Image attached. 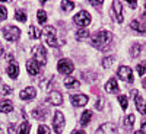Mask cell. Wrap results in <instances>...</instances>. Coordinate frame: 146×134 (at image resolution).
<instances>
[{
  "label": "cell",
  "instance_id": "1",
  "mask_svg": "<svg viewBox=\"0 0 146 134\" xmlns=\"http://www.w3.org/2000/svg\"><path fill=\"white\" fill-rule=\"evenodd\" d=\"M92 45L95 48H98L101 51H107L110 47H111V42H113V34L108 32V31H100L98 34H95L91 40Z\"/></svg>",
  "mask_w": 146,
  "mask_h": 134
},
{
  "label": "cell",
  "instance_id": "2",
  "mask_svg": "<svg viewBox=\"0 0 146 134\" xmlns=\"http://www.w3.org/2000/svg\"><path fill=\"white\" fill-rule=\"evenodd\" d=\"M64 124H66V119H64L63 112L62 111H56L54 117H53V128H54L56 134H62Z\"/></svg>",
  "mask_w": 146,
  "mask_h": 134
},
{
  "label": "cell",
  "instance_id": "3",
  "mask_svg": "<svg viewBox=\"0 0 146 134\" xmlns=\"http://www.w3.org/2000/svg\"><path fill=\"white\" fill-rule=\"evenodd\" d=\"M32 54H34V58L35 61L38 63L40 66H44L47 63V51L42 45H36L32 48Z\"/></svg>",
  "mask_w": 146,
  "mask_h": 134
},
{
  "label": "cell",
  "instance_id": "4",
  "mask_svg": "<svg viewBox=\"0 0 146 134\" xmlns=\"http://www.w3.org/2000/svg\"><path fill=\"white\" fill-rule=\"evenodd\" d=\"M3 35H5V38L7 40V41H18L19 40V36H21V31H19V28H16V26H6L5 29H3Z\"/></svg>",
  "mask_w": 146,
  "mask_h": 134
},
{
  "label": "cell",
  "instance_id": "5",
  "mask_svg": "<svg viewBox=\"0 0 146 134\" xmlns=\"http://www.w3.org/2000/svg\"><path fill=\"white\" fill-rule=\"evenodd\" d=\"M57 70L62 73V75H70V73L75 70V66H73V63L70 61V60L62 58L57 64Z\"/></svg>",
  "mask_w": 146,
  "mask_h": 134
},
{
  "label": "cell",
  "instance_id": "6",
  "mask_svg": "<svg viewBox=\"0 0 146 134\" xmlns=\"http://www.w3.org/2000/svg\"><path fill=\"white\" fill-rule=\"evenodd\" d=\"M75 23L78 26H88L91 23V15L86 10H80L79 13L75 16Z\"/></svg>",
  "mask_w": 146,
  "mask_h": 134
},
{
  "label": "cell",
  "instance_id": "7",
  "mask_svg": "<svg viewBox=\"0 0 146 134\" xmlns=\"http://www.w3.org/2000/svg\"><path fill=\"white\" fill-rule=\"evenodd\" d=\"M44 36L45 41L50 47H57V38H56V29L53 26H45L44 28Z\"/></svg>",
  "mask_w": 146,
  "mask_h": 134
},
{
  "label": "cell",
  "instance_id": "8",
  "mask_svg": "<svg viewBox=\"0 0 146 134\" xmlns=\"http://www.w3.org/2000/svg\"><path fill=\"white\" fill-rule=\"evenodd\" d=\"M117 75H118V77L121 80H126L129 83L133 82V71H131V69L129 66H121L118 69V71H117Z\"/></svg>",
  "mask_w": 146,
  "mask_h": 134
},
{
  "label": "cell",
  "instance_id": "9",
  "mask_svg": "<svg viewBox=\"0 0 146 134\" xmlns=\"http://www.w3.org/2000/svg\"><path fill=\"white\" fill-rule=\"evenodd\" d=\"M130 28L135 29L140 34L146 32V18H140V19H135L130 22Z\"/></svg>",
  "mask_w": 146,
  "mask_h": 134
},
{
  "label": "cell",
  "instance_id": "10",
  "mask_svg": "<svg viewBox=\"0 0 146 134\" xmlns=\"http://www.w3.org/2000/svg\"><path fill=\"white\" fill-rule=\"evenodd\" d=\"M133 96H135V105H136V108H137V111H139L140 114L146 115V102L143 101V98L139 95L137 90L133 92Z\"/></svg>",
  "mask_w": 146,
  "mask_h": 134
},
{
  "label": "cell",
  "instance_id": "11",
  "mask_svg": "<svg viewBox=\"0 0 146 134\" xmlns=\"http://www.w3.org/2000/svg\"><path fill=\"white\" fill-rule=\"evenodd\" d=\"M95 134H117V128L111 123H105V124H102L98 130H96Z\"/></svg>",
  "mask_w": 146,
  "mask_h": 134
},
{
  "label": "cell",
  "instance_id": "12",
  "mask_svg": "<svg viewBox=\"0 0 146 134\" xmlns=\"http://www.w3.org/2000/svg\"><path fill=\"white\" fill-rule=\"evenodd\" d=\"M70 101L75 106H85L88 104V96L86 95H72L70 96Z\"/></svg>",
  "mask_w": 146,
  "mask_h": 134
},
{
  "label": "cell",
  "instance_id": "13",
  "mask_svg": "<svg viewBox=\"0 0 146 134\" xmlns=\"http://www.w3.org/2000/svg\"><path fill=\"white\" fill-rule=\"evenodd\" d=\"M27 70L31 76H36L41 71V66L36 63L35 60H29V61H27Z\"/></svg>",
  "mask_w": 146,
  "mask_h": 134
},
{
  "label": "cell",
  "instance_id": "14",
  "mask_svg": "<svg viewBox=\"0 0 146 134\" xmlns=\"http://www.w3.org/2000/svg\"><path fill=\"white\" fill-rule=\"evenodd\" d=\"M113 9L115 12V16H117V22H123V2H120V0H115L113 2Z\"/></svg>",
  "mask_w": 146,
  "mask_h": 134
},
{
  "label": "cell",
  "instance_id": "15",
  "mask_svg": "<svg viewBox=\"0 0 146 134\" xmlns=\"http://www.w3.org/2000/svg\"><path fill=\"white\" fill-rule=\"evenodd\" d=\"M35 95H36V90H35L34 88H27V89H23V90L19 93L21 99H23V101H31V99H34Z\"/></svg>",
  "mask_w": 146,
  "mask_h": 134
},
{
  "label": "cell",
  "instance_id": "16",
  "mask_svg": "<svg viewBox=\"0 0 146 134\" xmlns=\"http://www.w3.org/2000/svg\"><path fill=\"white\" fill-rule=\"evenodd\" d=\"M118 84H117V80H115V77H111L108 82H107V84H105V90L108 92V93H117L118 92Z\"/></svg>",
  "mask_w": 146,
  "mask_h": 134
},
{
  "label": "cell",
  "instance_id": "17",
  "mask_svg": "<svg viewBox=\"0 0 146 134\" xmlns=\"http://www.w3.org/2000/svg\"><path fill=\"white\" fill-rule=\"evenodd\" d=\"M48 101H50V104H53V105H62V102H63V95L60 93V92H51L50 93V96H48Z\"/></svg>",
  "mask_w": 146,
  "mask_h": 134
},
{
  "label": "cell",
  "instance_id": "18",
  "mask_svg": "<svg viewBox=\"0 0 146 134\" xmlns=\"http://www.w3.org/2000/svg\"><path fill=\"white\" fill-rule=\"evenodd\" d=\"M7 75L12 77V79H16L18 75H19V66L15 63V61H12L9 66H7Z\"/></svg>",
  "mask_w": 146,
  "mask_h": 134
},
{
  "label": "cell",
  "instance_id": "19",
  "mask_svg": "<svg viewBox=\"0 0 146 134\" xmlns=\"http://www.w3.org/2000/svg\"><path fill=\"white\" fill-rule=\"evenodd\" d=\"M12 109H13V104H12V101L9 99H3V101H0V112H12Z\"/></svg>",
  "mask_w": 146,
  "mask_h": 134
},
{
  "label": "cell",
  "instance_id": "20",
  "mask_svg": "<svg viewBox=\"0 0 146 134\" xmlns=\"http://www.w3.org/2000/svg\"><path fill=\"white\" fill-rule=\"evenodd\" d=\"M64 86L67 89H78L80 86V83L75 77H64Z\"/></svg>",
  "mask_w": 146,
  "mask_h": 134
},
{
  "label": "cell",
  "instance_id": "21",
  "mask_svg": "<svg viewBox=\"0 0 146 134\" xmlns=\"http://www.w3.org/2000/svg\"><path fill=\"white\" fill-rule=\"evenodd\" d=\"M41 35H42V31H40L38 28H35V26H29V38L40 40Z\"/></svg>",
  "mask_w": 146,
  "mask_h": 134
},
{
  "label": "cell",
  "instance_id": "22",
  "mask_svg": "<svg viewBox=\"0 0 146 134\" xmlns=\"http://www.w3.org/2000/svg\"><path fill=\"white\" fill-rule=\"evenodd\" d=\"M91 118H92V112H91V111H83L82 118H80V124H82L83 127H86V125L89 124Z\"/></svg>",
  "mask_w": 146,
  "mask_h": 134
},
{
  "label": "cell",
  "instance_id": "23",
  "mask_svg": "<svg viewBox=\"0 0 146 134\" xmlns=\"http://www.w3.org/2000/svg\"><path fill=\"white\" fill-rule=\"evenodd\" d=\"M29 131H31V124L28 121H23L18 128V134H29Z\"/></svg>",
  "mask_w": 146,
  "mask_h": 134
},
{
  "label": "cell",
  "instance_id": "24",
  "mask_svg": "<svg viewBox=\"0 0 146 134\" xmlns=\"http://www.w3.org/2000/svg\"><path fill=\"white\" fill-rule=\"evenodd\" d=\"M32 117L36 118V119H44L47 117V112L44 111V109H40V108H36L32 111Z\"/></svg>",
  "mask_w": 146,
  "mask_h": 134
},
{
  "label": "cell",
  "instance_id": "25",
  "mask_svg": "<svg viewBox=\"0 0 146 134\" xmlns=\"http://www.w3.org/2000/svg\"><path fill=\"white\" fill-rule=\"evenodd\" d=\"M124 124H126V130H131L133 124H135V115L130 114L127 118H124Z\"/></svg>",
  "mask_w": 146,
  "mask_h": 134
},
{
  "label": "cell",
  "instance_id": "26",
  "mask_svg": "<svg viewBox=\"0 0 146 134\" xmlns=\"http://www.w3.org/2000/svg\"><path fill=\"white\" fill-rule=\"evenodd\" d=\"M15 19H18V20H21V22H25V20H27V13H25L22 9H16V12H15Z\"/></svg>",
  "mask_w": 146,
  "mask_h": 134
},
{
  "label": "cell",
  "instance_id": "27",
  "mask_svg": "<svg viewBox=\"0 0 146 134\" xmlns=\"http://www.w3.org/2000/svg\"><path fill=\"white\" fill-rule=\"evenodd\" d=\"M140 44H133L131 45V48H130V54H131V57H137L139 54H140Z\"/></svg>",
  "mask_w": 146,
  "mask_h": 134
},
{
  "label": "cell",
  "instance_id": "28",
  "mask_svg": "<svg viewBox=\"0 0 146 134\" xmlns=\"http://www.w3.org/2000/svg\"><path fill=\"white\" fill-rule=\"evenodd\" d=\"M118 102H120V105H121V108L124 109H127V106H129V102H127V96H124V95H120L118 96Z\"/></svg>",
  "mask_w": 146,
  "mask_h": 134
},
{
  "label": "cell",
  "instance_id": "29",
  "mask_svg": "<svg viewBox=\"0 0 146 134\" xmlns=\"http://www.w3.org/2000/svg\"><path fill=\"white\" fill-rule=\"evenodd\" d=\"M88 36H89V31H86V29H80V31L76 32L78 40H85V38H88Z\"/></svg>",
  "mask_w": 146,
  "mask_h": 134
},
{
  "label": "cell",
  "instance_id": "30",
  "mask_svg": "<svg viewBox=\"0 0 146 134\" xmlns=\"http://www.w3.org/2000/svg\"><path fill=\"white\" fill-rule=\"evenodd\" d=\"M36 16H38V22L40 23H45L47 22V13L44 10H38L36 12Z\"/></svg>",
  "mask_w": 146,
  "mask_h": 134
},
{
  "label": "cell",
  "instance_id": "31",
  "mask_svg": "<svg viewBox=\"0 0 146 134\" xmlns=\"http://www.w3.org/2000/svg\"><path fill=\"white\" fill-rule=\"evenodd\" d=\"M113 61H114V57H113V55H110V57H107V58L102 60V66H104L105 69H108L110 66L113 64Z\"/></svg>",
  "mask_w": 146,
  "mask_h": 134
},
{
  "label": "cell",
  "instance_id": "32",
  "mask_svg": "<svg viewBox=\"0 0 146 134\" xmlns=\"http://www.w3.org/2000/svg\"><path fill=\"white\" fill-rule=\"evenodd\" d=\"M73 7H75V3H73V2H62V9L63 10H72Z\"/></svg>",
  "mask_w": 146,
  "mask_h": 134
},
{
  "label": "cell",
  "instance_id": "33",
  "mask_svg": "<svg viewBox=\"0 0 146 134\" xmlns=\"http://www.w3.org/2000/svg\"><path fill=\"white\" fill-rule=\"evenodd\" d=\"M137 73H139V76H143L146 73V61H143L137 66Z\"/></svg>",
  "mask_w": 146,
  "mask_h": 134
},
{
  "label": "cell",
  "instance_id": "34",
  "mask_svg": "<svg viewBox=\"0 0 146 134\" xmlns=\"http://www.w3.org/2000/svg\"><path fill=\"white\" fill-rule=\"evenodd\" d=\"M38 134H50V128H48L47 125H44V124H41L38 127Z\"/></svg>",
  "mask_w": 146,
  "mask_h": 134
},
{
  "label": "cell",
  "instance_id": "35",
  "mask_svg": "<svg viewBox=\"0 0 146 134\" xmlns=\"http://www.w3.org/2000/svg\"><path fill=\"white\" fill-rule=\"evenodd\" d=\"M6 18H7V10H6V7L0 6V20H5Z\"/></svg>",
  "mask_w": 146,
  "mask_h": 134
},
{
  "label": "cell",
  "instance_id": "36",
  "mask_svg": "<svg viewBox=\"0 0 146 134\" xmlns=\"http://www.w3.org/2000/svg\"><path fill=\"white\" fill-rule=\"evenodd\" d=\"M0 93H3V95H9V93H12V89H10L9 86H6V84H3V88H2V90H0Z\"/></svg>",
  "mask_w": 146,
  "mask_h": 134
},
{
  "label": "cell",
  "instance_id": "37",
  "mask_svg": "<svg viewBox=\"0 0 146 134\" xmlns=\"http://www.w3.org/2000/svg\"><path fill=\"white\" fill-rule=\"evenodd\" d=\"M102 105H104V99H98V102H96V109H101L102 108Z\"/></svg>",
  "mask_w": 146,
  "mask_h": 134
},
{
  "label": "cell",
  "instance_id": "38",
  "mask_svg": "<svg viewBox=\"0 0 146 134\" xmlns=\"http://www.w3.org/2000/svg\"><path fill=\"white\" fill-rule=\"evenodd\" d=\"M91 6H102V0H101V2H95V0H91Z\"/></svg>",
  "mask_w": 146,
  "mask_h": 134
},
{
  "label": "cell",
  "instance_id": "39",
  "mask_svg": "<svg viewBox=\"0 0 146 134\" xmlns=\"http://www.w3.org/2000/svg\"><path fill=\"white\" fill-rule=\"evenodd\" d=\"M72 134H86V133H85V131H82V130H75V131H73Z\"/></svg>",
  "mask_w": 146,
  "mask_h": 134
},
{
  "label": "cell",
  "instance_id": "40",
  "mask_svg": "<svg viewBox=\"0 0 146 134\" xmlns=\"http://www.w3.org/2000/svg\"><path fill=\"white\" fill-rule=\"evenodd\" d=\"M136 5H137L136 2H129V6H131V7H135Z\"/></svg>",
  "mask_w": 146,
  "mask_h": 134
},
{
  "label": "cell",
  "instance_id": "41",
  "mask_svg": "<svg viewBox=\"0 0 146 134\" xmlns=\"http://www.w3.org/2000/svg\"><path fill=\"white\" fill-rule=\"evenodd\" d=\"M135 134H145V131H143V130H137Z\"/></svg>",
  "mask_w": 146,
  "mask_h": 134
},
{
  "label": "cell",
  "instance_id": "42",
  "mask_svg": "<svg viewBox=\"0 0 146 134\" xmlns=\"http://www.w3.org/2000/svg\"><path fill=\"white\" fill-rule=\"evenodd\" d=\"M2 54H3V47L0 45V55H2Z\"/></svg>",
  "mask_w": 146,
  "mask_h": 134
},
{
  "label": "cell",
  "instance_id": "43",
  "mask_svg": "<svg viewBox=\"0 0 146 134\" xmlns=\"http://www.w3.org/2000/svg\"><path fill=\"white\" fill-rule=\"evenodd\" d=\"M142 84H143V86L146 88V79H143V82H142Z\"/></svg>",
  "mask_w": 146,
  "mask_h": 134
},
{
  "label": "cell",
  "instance_id": "44",
  "mask_svg": "<svg viewBox=\"0 0 146 134\" xmlns=\"http://www.w3.org/2000/svg\"><path fill=\"white\" fill-rule=\"evenodd\" d=\"M143 18H146V10H145V16H143Z\"/></svg>",
  "mask_w": 146,
  "mask_h": 134
}]
</instances>
